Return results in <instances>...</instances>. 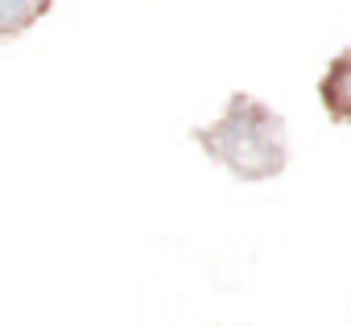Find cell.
Instances as JSON below:
<instances>
[{
    "instance_id": "3957f363",
    "label": "cell",
    "mask_w": 351,
    "mask_h": 326,
    "mask_svg": "<svg viewBox=\"0 0 351 326\" xmlns=\"http://www.w3.org/2000/svg\"><path fill=\"white\" fill-rule=\"evenodd\" d=\"M54 0H0V38H17L25 34L38 17L50 13Z\"/></svg>"
},
{
    "instance_id": "7a4b0ae2",
    "label": "cell",
    "mask_w": 351,
    "mask_h": 326,
    "mask_svg": "<svg viewBox=\"0 0 351 326\" xmlns=\"http://www.w3.org/2000/svg\"><path fill=\"white\" fill-rule=\"evenodd\" d=\"M318 99H322L330 120L351 124V50L330 58V66H326V75L318 83Z\"/></svg>"
},
{
    "instance_id": "6da1fadb",
    "label": "cell",
    "mask_w": 351,
    "mask_h": 326,
    "mask_svg": "<svg viewBox=\"0 0 351 326\" xmlns=\"http://www.w3.org/2000/svg\"><path fill=\"white\" fill-rule=\"evenodd\" d=\"M195 140L211 161H219L223 170H232L240 182H265L285 170V124L281 116L236 91L223 108V116L207 128H195Z\"/></svg>"
}]
</instances>
